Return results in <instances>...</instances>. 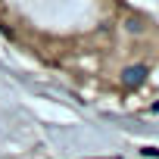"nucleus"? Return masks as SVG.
<instances>
[{
  "mask_svg": "<svg viewBox=\"0 0 159 159\" xmlns=\"http://www.w3.org/2000/svg\"><path fill=\"white\" fill-rule=\"evenodd\" d=\"M147 78V66H128L122 69V88H137Z\"/></svg>",
  "mask_w": 159,
  "mask_h": 159,
  "instance_id": "nucleus-1",
  "label": "nucleus"
},
{
  "mask_svg": "<svg viewBox=\"0 0 159 159\" xmlns=\"http://www.w3.org/2000/svg\"><path fill=\"white\" fill-rule=\"evenodd\" d=\"M112 159H119V156H112Z\"/></svg>",
  "mask_w": 159,
  "mask_h": 159,
  "instance_id": "nucleus-2",
  "label": "nucleus"
}]
</instances>
